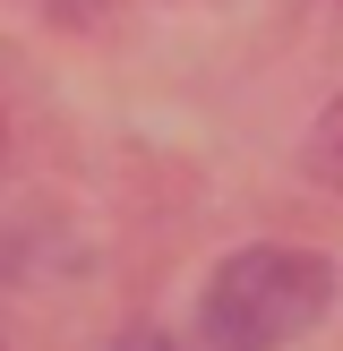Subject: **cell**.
Listing matches in <instances>:
<instances>
[{"instance_id": "obj_1", "label": "cell", "mask_w": 343, "mask_h": 351, "mask_svg": "<svg viewBox=\"0 0 343 351\" xmlns=\"http://www.w3.org/2000/svg\"><path fill=\"white\" fill-rule=\"evenodd\" d=\"M326 291H335V274L309 249L257 240V249L215 266V283L198 300V335H206V351H283V343H300L318 326Z\"/></svg>"}]
</instances>
